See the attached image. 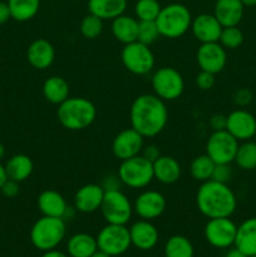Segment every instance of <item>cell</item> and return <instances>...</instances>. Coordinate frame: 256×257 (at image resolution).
Wrapping results in <instances>:
<instances>
[{"mask_svg": "<svg viewBox=\"0 0 256 257\" xmlns=\"http://www.w3.org/2000/svg\"><path fill=\"white\" fill-rule=\"evenodd\" d=\"M238 141L226 130L212 131L206 142V155L216 165H230L235 161Z\"/></svg>", "mask_w": 256, "mask_h": 257, "instance_id": "cell-11", "label": "cell"}, {"mask_svg": "<svg viewBox=\"0 0 256 257\" xmlns=\"http://www.w3.org/2000/svg\"><path fill=\"white\" fill-rule=\"evenodd\" d=\"M192 15L186 5L172 3L161 9L156 24L161 37L168 39H177L183 37L191 29Z\"/></svg>", "mask_w": 256, "mask_h": 257, "instance_id": "cell-4", "label": "cell"}, {"mask_svg": "<svg viewBox=\"0 0 256 257\" xmlns=\"http://www.w3.org/2000/svg\"><path fill=\"white\" fill-rule=\"evenodd\" d=\"M215 74H212V73L201 70V72L196 75V85H197L201 90H210L211 88L215 85Z\"/></svg>", "mask_w": 256, "mask_h": 257, "instance_id": "cell-38", "label": "cell"}, {"mask_svg": "<svg viewBox=\"0 0 256 257\" xmlns=\"http://www.w3.org/2000/svg\"><path fill=\"white\" fill-rule=\"evenodd\" d=\"M215 166L216 163L205 153L193 158L190 165V173L197 182H206L212 178Z\"/></svg>", "mask_w": 256, "mask_h": 257, "instance_id": "cell-32", "label": "cell"}, {"mask_svg": "<svg viewBox=\"0 0 256 257\" xmlns=\"http://www.w3.org/2000/svg\"><path fill=\"white\" fill-rule=\"evenodd\" d=\"M151 85L157 97L165 102H172L182 95L185 90V79L175 68L162 67L152 74Z\"/></svg>", "mask_w": 256, "mask_h": 257, "instance_id": "cell-8", "label": "cell"}, {"mask_svg": "<svg viewBox=\"0 0 256 257\" xmlns=\"http://www.w3.org/2000/svg\"><path fill=\"white\" fill-rule=\"evenodd\" d=\"M40 257H69L68 253L62 252V251L58 250H50V251H45Z\"/></svg>", "mask_w": 256, "mask_h": 257, "instance_id": "cell-46", "label": "cell"}, {"mask_svg": "<svg viewBox=\"0 0 256 257\" xmlns=\"http://www.w3.org/2000/svg\"><path fill=\"white\" fill-rule=\"evenodd\" d=\"M241 3L243 4V7H255L256 0H241Z\"/></svg>", "mask_w": 256, "mask_h": 257, "instance_id": "cell-49", "label": "cell"}, {"mask_svg": "<svg viewBox=\"0 0 256 257\" xmlns=\"http://www.w3.org/2000/svg\"><path fill=\"white\" fill-rule=\"evenodd\" d=\"M130 236L132 246L142 251L152 250L157 245L160 238L156 226L151 221L142 220V218L131 226Z\"/></svg>", "mask_w": 256, "mask_h": 257, "instance_id": "cell-20", "label": "cell"}, {"mask_svg": "<svg viewBox=\"0 0 256 257\" xmlns=\"http://www.w3.org/2000/svg\"><path fill=\"white\" fill-rule=\"evenodd\" d=\"M90 257H110V256L107 255V253H105V252H103V251L97 250Z\"/></svg>", "mask_w": 256, "mask_h": 257, "instance_id": "cell-50", "label": "cell"}, {"mask_svg": "<svg viewBox=\"0 0 256 257\" xmlns=\"http://www.w3.org/2000/svg\"><path fill=\"white\" fill-rule=\"evenodd\" d=\"M141 155H142L143 157L147 158V160H150L151 162H155V161L160 157L161 153H160V150H158V147H156L155 145H150L143 147Z\"/></svg>", "mask_w": 256, "mask_h": 257, "instance_id": "cell-43", "label": "cell"}, {"mask_svg": "<svg viewBox=\"0 0 256 257\" xmlns=\"http://www.w3.org/2000/svg\"><path fill=\"white\" fill-rule=\"evenodd\" d=\"M167 207L166 197L155 190H147L141 192L133 203V211L142 220L152 221L162 216Z\"/></svg>", "mask_w": 256, "mask_h": 257, "instance_id": "cell-14", "label": "cell"}, {"mask_svg": "<svg viewBox=\"0 0 256 257\" xmlns=\"http://www.w3.org/2000/svg\"><path fill=\"white\" fill-rule=\"evenodd\" d=\"M127 4V0H88L87 5L90 14L104 22L124 14Z\"/></svg>", "mask_w": 256, "mask_h": 257, "instance_id": "cell-25", "label": "cell"}, {"mask_svg": "<svg viewBox=\"0 0 256 257\" xmlns=\"http://www.w3.org/2000/svg\"><path fill=\"white\" fill-rule=\"evenodd\" d=\"M67 226L64 218L43 216L34 222L30 230V241L38 250H55L64 240Z\"/></svg>", "mask_w": 256, "mask_h": 257, "instance_id": "cell-5", "label": "cell"}, {"mask_svg": "<svg viewBox=\"0 0 256 257\" xmlns=\"http://www.w3.org/2000/svg\"><path fill=\"white\" fill-rule=\"evenodd\" d=\"M251 100H252V93L246 88L236 90L235 94H233V102L238 107H246V105L250 104Z\"/></svg>", "mask_w": 256, "mask_h": 257, "instance_id": "cell-41", "label": "cell"}, {"mask_svg": "<svg viewBox=\"0 0 256 257\" xmlns=\"http://www.w3.org/2000/svg\"><path fill=\"white\" fill-rule=\"evenodd\" d=\"M196 205L207 218L231 217L237 207V198L227 183L208 180L198 187Z\"/></svg>", "mask_w": 256, "mask_h": 257, "instance_id": "cell-2", "label": "cell"}, {"mask_svg": "<svg viewBox=\"0 0 256 257\" xmlns=\"http://www.w3.org/2000/svg\"><path fill=\"white\" fill-rule=\"evenodd\" d=\"M237 226L230 217L208 218L203 228L206 241L216 248H228L235 245Z\"/></svg>", "mask_w": 256, "mask_h": 257, "instance_id": "cell-12", "label": "cell"}, {"mask_svg": "<svg viewBox=\"0 0 256 257\" xmlns=\"http://www.w3.org/2000/svg\"><path fill=\"white\" fill-rule=\"evenodd\" d=\"M226 131L237 141H248L256 133V118L248 110L235 109L226 115Z\"/></svg>", "mask_w": 256, "mask_h": 257, "instance_id": "cell-16", "label": "cell"}, {"mask_svg": "<svg viewBox=\"0 0 256 257\" xmlns=\"http://www.w3.org/2000/svg\"><path fill=\"white\" fill-rule=\"evenodd\" d=\"M5 157V147L2 142H0V161Z\"/></svg>", "mask_w": 256, "mask_h": 257, "instance_id": "cell-51", "label": "cell"}, {"mask_svg": "<svg viewBox=\"0 0 256 257\" xmlns=\"http://www.w3.org/2000/svg\"><path fill=\"white\" fill-rule=\"evenodd\" d=\"M4 167L8 178L20 183L32 176L33 171H34V163L28 155L18 153V155L12 156L7 161Z\"/></svg>", "mask_w": 256, "mask_h": 257, "instance_id": "cell-27", "label": "cell"}, {"mask_svg": "<svg viewBox=\"0 0 256 257\" xmlns=\"http://www.w3.org/2000/svg\"><path fill=\"white\" fill-rule=\"evenodd\" d=\"M160 37L161 34L157 24H156V20H142V22H140V24H138V42L146 45H151L157 42Z\"/></svg>", "mask_w": 256, "mask_h": 257, "instance_id": "cell-37", "label": "cell"}, {"mask_svg": "<svg viewBox=\"0 0 256 257\" xmlns=\"http://www.w3.org/2000/svg\"><path fill=\"white\" fill-rule=\"evenodd\" d=\"M236 165L243 171H252L256 168V142L243 141L242 145H238L236 152L235 161Z\"/></svg>", "mask_w": 256, "mask_h": 257, "instance_id": "cell-33", "label": "cell"}, {"mask_svg": "<svg viewBox=\"0 0 256 257\" xmlns=\"http://www.w3.org/2000/svg\"><path fill=\"white\" fill-rule=\"evenodd\" d=\"M196 60L201 70L217 74L221 73L227 63L226 49L218 42L203 43L198 47L196 53Z\"/></svg>", "mask_w": 256, "mask_h": 257, "instance_id": "cell-13", "label": "cell"}, {"mask_svg": "<svg viewBox=\"0 0 256 257\" xmlns=\"http://www.w3.org/2000/svg\"><path fill=\"white\" fill-rule=\"evenodd\" d=\"M117 175L125 187L132 190L145 188L155 180L153 162L143 157L142 155L135 156L128 160L120 161Z\"/></svg>", "mask_w": 256, "mask_h": 257, "instance_id": "cell-6", "label": "cell"}, {"mask_svg": "<svg viewBox=\"0 0 256 257\" xmlns=\"http://www.w3.org/2000/svg\"><path fill=\"white\" fill-rule=\"evenodd\" d=\"M55 59V49L52 43L43 38L33 40L27 50V60L33 68L45 70Z\"/></svg>", "mask_w": 256, "mask_h": 257, "instance_id": "cell-19", "label": "cell"}, {"mask_svg": "<svg viewBox=\"0 0 256 257\" xmlns=\"http://www.w3.org/2000/svg\"><path fill=\"white\" fill-rule=\"evenodd\" d=\"M248 257H256V255H253V256H248Z\"/></svg>", "mask_w": 256, "mask_h": 257, "instance_id": "cell-52", "label": "cell"}, {"mask_svg": "<svg viewBox=\"0 0 256 257\" xmlns=\"http://www.w3.org/2000/svg\"><path fill=\"white\" fill-rule=\"evenodd\" d=\"M143 147H145V137L136 130H133L132 127L120 131L113 138L112 142L113 155L119 161H124L141 155Z\"/></svg>", "mask_w": 256, "mask_h": 257, "instance_id": "cell-15", "label": "cell"}, {"mask_svg": "<svg viewBox=\"0 0 256 257\" xmlns=\"http://www.w3.org/2000/svg\"><path fill=\"white\" fill-rule=\"evenodd\" d=\"M131 127L145 138L160 135L168 122L166 102L156 94H141L133 100L130 109Z\"/></svg>", "mask_w": 256, "mask_h": 257, "instance_id": "cell-1", "label": "cell"}, {"mask_svg": "<svg viewBox=\"0 0 256 257\" xmlns=\"http://www.w3.org/2000/svg\"><path fill=\"white\" fill-rule=\"evenodd\" d=\"M233 246L242 251L246 256L256 255V217L247 218L237 226Z\"/></svg>", "mask_w": 256, "mask_h": 257, "instance_id": "cell-26", "label": "cell"}, {"mask_svg": "<svg viewBox=\"0 0 256 257\" xmlns=\"http://www.w3.org/2000/svg\"><path fill=\"white\" fill-rule=\"evenodd\" d=\"M243 8L241 0H216L213 15L223 28L237 27L242 20Z\"/></svg>", "mask_w": 256, "mask_h": 257, "instance_id": "cell-22", "label": "cell"}, {"mask_svg": "<svg viewBox=\"0 0 256 257\" xmlns=\"http://www.w3.org/2000/svg\"><path fill=\"white\" fill-rule=\"evenodd\" d=\"M99 210L105 222L112 225H127L135 212L132 202L120 190L104 191Z\"/></svg>", "mask_w": 256, "mask_h": 257, "instance_id": "cell-7", "label": "cell"}, {"mask_svg": "<svg viewBox=\"0 0 256 257\" xmlns=\"http://www.w3.org/2000/svg\"><path fill=\"white\" fill-rule=\"evenodd\" d=\"M218 43L225 49H236L243 43V33L238 27L222 28Z\"/></svg>", "mask_w": 256, "mask_h": 257, "instance_id": "cell-36", "label": "cell"}, {"mask_svg": "<svg viewBox=\"0 0 256 257\" xmlns=\"http://www.w3.org/2000/svg\"><path fill=\"white\" fill-rule=\"evenodd\" d=\"M12 19L17 22H28L38 14L40 0H8Z\"/></svg>", "mask_w": 256, "mask_h": 257, "instance_id": "cell-30", "label": "cell"}, {"mask_svg": "<svg viewBox=\"0 0 256 257\" xmlns=\"http://www.w3.org/2000/svg\"><path fill=\"white\" fill-rule=\"evenodd\" d=\"M138 24H140V22H138L137 18L122 14L112 20L110 30H112V34L115 38V40L125 45L137 40Z\"/></svg>", "mask_w": 256, "mask_h": 257, "instance_id": "cell-24", "label": "cell"}, {"mask_svg": "<svg viewBox=\"0 0 256 257\" xmlns=\"http://www.w3.org/2000/svg\"><path fill=\"white\" fill-rule=\"evenodd\" d=\"M37 205L43 216L64 218L68 216L70 207L62 193L54 190H45L38 196Z\"/></svg>", "mask_w": 256, "mask_h": 257, "instance_id": "cell-21", "label": "cell"}, {"mask_svg": "<svg viewBox=\"0 0 256 257\" xmlns=\"http://www.w3.org/2000/svg\"><path fill=\"white\" fill-rule=\"evenodd\" d=\"M255 136H256V133H255Z\"/></svg>", "mask_w": 256, "mask_h": 257, "instance_id": "cell-53", "label": "cell"}, {"mask_svg": "<svg viewBox=\"0 0 256 257\" xmlns=\"http://www.w3.org/2000/svg\"><path fill=\"white\" fill-rule=\"evenodd\" d=\"M7 180H8V176H7V172H5V167L0 163V188H2V186L4 185V182Z\"/></svg>", "mask_w": 256, "mask_h": 257, "instance_id": "cell-48", "label": "cell"}, {"mask_svg": "<svg viewBox=\"0 0 256 257\" xmlns=\"http://www.w3.org/2000/svg\"><path fill=\"white\" fill-rule=\"evenodd\" d=\"M161 7L158 0H137L135 5V14L140 22L142 20H156L160 14Z\"/></svg>", "mask_w": 256, "mask_h": 257, "instance_id": "cell-34", "label": "cell"}, {"mask_svg": "<svg viewBox=\"0 0 256 257\" xmlns=\"http://www.w3.org/2000/svg\"><path fill=\"white\" fill-rule=\"evenodd\" d=\"M0 191H2L3 195L8 198L17 197V196L19 195V191H20L19 182L8 178V180L4 182V185L2 186V188H0Z\"/></svg>", "mask_w": 256, "mask_h": 257, "instance_id": "cell-40", "label": "cell"}, {"mask_svg": "<svg viewBox=\"0 0 256 257\" xmlns=\"http://www.w3.org/2000/svg\"><path fill=\"white\" fill-rule=\"evenodd\" d=\"M122 64L125 69L135 75H146L155 68V54L151 50L150 45L136 42L125 44L120 53Z\"/></svg>", "mask_w": 256, "mask_h": 257, "instance_id": "cell-9", "label": "cell"}, {"mask_svg": "<svg viewBox=\"0 0 256 257\" xmlns=\"http://www.w3.org/2000/svg\"><path fill=\"white\" fill-rule=\"evenodd\" d=\"M97 250L95 237L84 232L70 236L67 243V253L69 257H90Z\"/></svg>", "mask_w": 256, "mask_h": 257, "instance_id": "cell-28", "label": "cell"}, {"mask_svg": "<svg viewBox=\"0 0 256 257\" xmlns=\"http://www.w3.org/2000/svg\"><path fill=\"white\" fill-rule=\"evenodd\" d=\"M165 257H193L192 242L182 235L171 236L165 245Z\"/></svg>", "mask_w": 256, "mask_h": 257, "instance_id": "cell-31", "label": "cell"}, {"mask_svg": "<svg viewBox=\"0 0 256 257\" xmlns=\"http://www.w3.org/2000/svg\"><path fill=\"white\" fill-rule=\"evenodd\" d=\"M79 30L80 34H82L85 39H95V38L99 37L103 32V20L89 13V14L85 15L82 19V22H80Z\"/></svg>", "mask_w": 256, "mask_h": 257, "instance_id": "cell-35", "label": "cell"}, {"mask_svg": "<svg viewBox=\"0 0 256 257\" xmlns=\"http://www.w3.org/2000/svg\"><path fill=\"white\" fill-rule=\"evenodd\" d=\"M104 197V188L97 183H87L78 188L74 195V208L82 213H93L99 210Z\"/></svg>", "mask_w": 256, "mask_h": 257, "instance_id": "cell-18", "label": "cell"}, {"mask_svg": "<svg viewBox=\"0 0 256 257\" xmlns=\"http://www.w3.org/2000/svg\"><path fill=\"white\" fill-rule=\"evenodd\" d=\"M231 175H232V171H231L230 165H216L211 180L221 183H227L230 181Z\"/></svg>", "mask_w": 256, "mask_h": 257, "instance_id": "cell-39", "label": "cell"}, {"mask_svg": "<svg viewBox=\"0 0 256 257\" xmlns=\"http://www.w3.org/2000/svg\"><path fill=\"white\" fill-rule=\"evenodd\" d=\"M225 257H248V256H246L242 251H240L237 247H235V248H231V250L226 253Z\"/></svg>", "mask_w": 256, "mask_h": 257, "instance_id": "cell-47", "label": "cell"}, {"mask_svg": "<svg viewBox=\"0 0 256 257\" xmlns=\"http://www.w3.org/2000/svg\"><path fill=\"white\" fill-rule=\"evenodd\" d=\"M9 19H12V15H10L8 3L0 2V25L5 24Z\"/></svg>", "mask_w": 256, "mask_h": 257, "instance_id": "cell-45", "label": "cell"}, {"mask_svg": "<svg viewBox=\"0 0 256 257\" xmlns=\"http://www.w3.org/2000/svg\"><path fill=\"white\" fill-rule=\"evenodd\" d=\"M210 125L212 131H222L226 130V115L215 114L211 117Z\"/></svg>", "mask_w": 256, "mask_h": 257, "instance_id": "cell-44", "label": "cell"}, {"mask_svg": "<svg viewBox=\"0 0 256 257\" xmlns=\"http://www.w3.org/2000/svg\"><path fill=\"white\" fill-rule=\"evenodd\" d=\"M95 240H97L98 250L103 251L110 257L123 255L132 246L130 228L125 227V225L107 223L98 232Z\"/></svg>", "mask_w": 256, "mask_h": 257, "instance_id": "cell-10", "label": "cell"}, {"mask_svg": "<svg viewBox=\"0 0 256 257\" xmlns=\"http://www.w3.org/2000/svg\"><path fill=\"white\" fill-rule=\"evenodd\" d=\"M69 84L67 80L58 75L49 77L43 83V95L52 104L59 105L69 97Z\"/></svg>", "mask_w": 256, "mask_h": 257, "instance_id": "cell-29", "label": "cell"}, {"mask_svg": "<svg viewBox=\"0 0 256 257\" xmlns=\"http://www.w3.org/2000/svg\"><path fill=\"white\" fill-rule=\"evenodd\" d=\"M102 186L103 188H104V191H108V190H120V186H122V182H120L119 177H118V175H109L107 176V177L103 180L102 182Z\"/></svg>", "mask_w": 256, "mask_h": 257, "instance_id": "cell-42", "label": "cell"}, {"mask_svg": "<svg viewBox=\"0 0 256 257\" xmlns=\"http://www.w3.org/2000/svg\"><path fill=\"white\" fill-rule=\"evenodd\" d=\"M58 122L68 131H83L90 127L97 118L94 103L84 97H68L58 105Z\"/></svg>", "mask_w": 256, "mask_h": 257, "instance_id": "cell-3", "label": "cell"}, {"mask_svg": "<svg viewBox=\"0 0 256 257\" xmlns=\"http://www.w3.org/2000/svg\"><path fill=\"white\" fill-rule=\"evenodd\" d=\"M182 168L180 162L172 156L161 155L153 162V176L155 180L162 185H173L181 178Z\"/></svg>", "mask_w": 256, "mask_h": 257, "instance_id": "cell-23", "label": "cell"}, {"mask_svg": "<svg viewBox=\"0 0 256 257\" xmlns=\"http://www.w3.org/2000/svg\"><path fill=\"white\" fill-rule=\"evenodd\" d=\"M222 28L215 15L208 14V13L198 14L197 17L192 18V23H191V32L195 39L201 44L218 42Z\"/></svg>", "mask_w": 256, "mask_h": 257, "instance_id": "cell-17", "label": "cell"}]
</instances>
